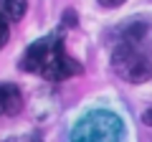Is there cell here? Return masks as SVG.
Segmentation results:
<instances>
[{
	"instance_id": "cell-1",
	"label": "cell",
	"mask_w": 152,
	"mask_h": 142,
	"mask_svg": "<svg viewBox=\"0 0 152 142\" xmlns=\"http://www.w3.org/2000/svg\"><path fill=\"white\" fill-rule=\"evenodd\" d=\"M122 119L107 109H96L76 122L71 132V142H119Z\"/></svg>"
},
{
	"instance_id": "cell-2",
	"label": "cell",
	"mask_w": 152,
	"mask_h": 142,
	"mask_svg": "<svg viewBox=\"0 0 152 142\" xmlns=\"http://www.w3.org/2000/svg\"><path fill=\"white\" fill-rule=\"evenodd\" d=\"M112 69L119 79L129 84H145L152 76V64L137 46L132 43H119L112 51Z\"/></svg>"
},
{
	"instance_id": "cell-3",
	"label": "cell",
	"mask_w": 152,
	"mask_h": 142,
	"mask_svg": "<svg viewBox=\"0 0 152 142\" xmlns=\"http://www.w3.org/2000/svg\"><path fill=\"white\" fill-rule=\"evenodd\" d=\"M58 53H64V48H61V38H56V36L43 38V41L33 43L31 48L26 51L23 69H26V71H43V66L48 64L53 56H58Z\"/></svg>"
},
{
	"instance_id": "cell-4",
	"label": "cell",
	"mask_w": 152,
	"mask_h": 142,
	"mask_svg": "<svg viewBox=\"0 0 152 142\" xmlns=\"http://www.w3.org/2000/svg\"><path fill=\"white\" fill-rule=\"evenodd\" d=\"M41 74H43V79H48V81H64V79H69V76L81 74V64L74 61V59H69L66 53H58L43 66Z\"/></svg>"
},
{
	"instance_id": "cell-5",
	"label": "cell",
	"mask_w": 152,
	"mask_h": 142,
	"mask_svg": "<svg viewBox=\"0 0 152 142\" xmlns=\"http://www.w3.org/2000/svg\"><path fill=\"white\" fill-rule=\"evenodd\" d=\"M0 107L5 114H18L23 109V97L15 84H0Z\"/></svg>"
},
{
	"instance_id": "cell-6",
	"label": "cell",
	"mask_w": 152,
	"mask_h": 142,
	"mask_svg": "<svg viewBox=\"0 0 152 142\" xmlns=\"http://www.w3.org/2000/svg\"><path fill=\"white\" fill-rule=\"evenodd\" d=\"M28 0H0V15L5 20H20L26 15Z\"/></svg>"
},
{
	"instance_id": "cell-7",
	"label": "cell",
	"mask_w": 152,
	"mask_h": 142,
	"mask_svg": "<svg viewBox=\"0 0 152 142\" xmlns=\"http://www.w3.org/2000/svg\"><path fill=\"white\" fill-rule=\"evenodd\" d=\"M8 38H10V31H8V20L0 15V48L8 43Z\"/></svg>"
},
{
	"instance_id": "cell-8",
	"label": "cell",
	"mask_w": 152,
	"mask_h": 142,
	"mask_svg": "<svg viewBox=\"0 0 152 142\" xmlns=\"http://www.w3.org/2000/svg\"><path fill=\"white\" fill-rule=\"evenodd\" d=\"M124 0H99V5L102 8H119Z\"/></svg>"
},
{
	"instance_id": "cell-9",
	"label": "cell",
	"mask_w": 152,
	"mask_h": 142,
	"mask_svg": "<svg viewBox=\"0 0 152 142\" xmlns=\"http://www.w3.org/2000/svg\"><path fill=\"white\" fill-rule=\"evenodd\" d=\"M5 142H41L38 137H15V140H5Z\"/></svg>"
},
{
	"instance_id": "cell-10",
	"label": "cell",
	"mask_w": 152,
	"mask_h": 142,
	"mask_svg": "<svg viewBox=\"0 0 152 142\" xmlns=\"http://www.w3.org/2000/svg\"><path fill=\"white\" fill-rule=\"evenodd\" d=\"M142 119H145V124H150V127H152V107H150V109H145Z\"/></svg>"
},
{
	"instance_id": "cell-11",
	"label": "cell",
	"mask_w": 152,
	"mask_h": 142,
	"mask_svg": "<svg viewBox=\"0 0 152 142\" xmlns=\"http://www.w3.org/2000/svg\"><path fill=\"white\" fill-rule=\"evenodd\" d=\"M0 112H3V107H0Z\"/></svg>"
}]
</instances>
